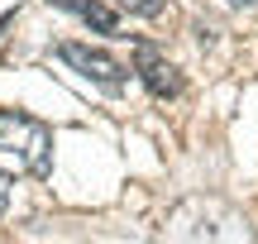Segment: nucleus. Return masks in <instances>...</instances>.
<instances>
[{
  "instance_id": "2",
  "label": "nucleus",
  "mask_w": 258,
  "mask_h": 244,
  "mask_svg": "<svg viewBox=\"0 0 258 244\" xmlns=\"http://www.w3.org/2000/svg\"><path fill=\"white\" fill-rule=\"evenodd\" d=\"M57 57H62L72 72H82V77H91V82H101L105 91H120L124 77H129V67L120 63V57H110L105 48H91V43H57Z\"/></svg>"
},
{
  "instance_id": "3",
  "label": "nucleus",
  "mask_w": 258,
  "mask_h": 244,
  "mask_svg": "<svg viewBox=\"0 0 258 244\" xmlns=\"http://www.w3.org/2000/svg\"><path fill=\"white\" fill-rule=\"evenodd\" d=\"M134 72H139V82L148 86V96H158V101L182 96V72H177L153 43H134Z\"/></svg>"
},
{
  "instance_id": "5",
  "label": "nucleus",
  "mask_w": 258,
  "mask_h": 244,
  "mask_svg": "<svg viewBox=\"0 0 258 244\" xmlns=\"http://www.w3.org/2000/svg\"><path fill=\"white\" fill-rule=\"evenodd\" d=\"M120 10H129V15H139V19H153V15H163V0H115Z\"/></svg>"
},
{
  "instance_id": "6",
  "label": "nucleus",
  "mask_w": 258,
  "mask_h": 244,
  "mask_svg": "<svg viewBox=\"0 0 258 244\" xmlns=\"http://www.w3.org/2000/svg\"><path fill=\"white\" fill-rule=\"evenodd\" d=\"M10 187H15V182H10L5 172H0V216H5V211H10Z\"/></svg>"
},
{
  "instance_id": "4",
  "label": "nucleus",
  "mask_w": 258,
  "mask_h": 244,
  "mask_svg": "<svg viewBox=\"0 0 258 244\" xmlns=\"http://www.w3.org/2000/svg\"><path fill=\"white\" fill-rule=\"evenodd\" d=\"M48 5L57 10H72L77 19H86V29H96V34H120V15H115L110 5H101V0H48Z\"/></svg>"
},
{
  "instance_id": "7",
  "label": "nucleus",
  "mask_w": 258,
  "mask_h": 244,
  "mask_svg": "<svg viewBox=\"0 0 258 244\" xmlns=\"http://www.w3.org/2000/svg\"><path fill=\"white\" fill-rule=\"evenodd\" d=\"M230 5H234V10H249V5H258V0H230Z\"/></svg>"
},
{
  "instance_id": "1",
  "label": "nucleus",
  "mask_w": 258,
  "mask_h": 244,
  "mask_svg": "<svg viewBox=\"0 0 258 244\" xmlns=\"http://www.w3.org/2000/svg\"><path fill=\"white\" fill-rule=\"evenodd\" d=\"M0 153L15 158L19 172L29 177H48V163H53V130L43 120L24 110H0Z\"/></svg>"
}]
</instances>
